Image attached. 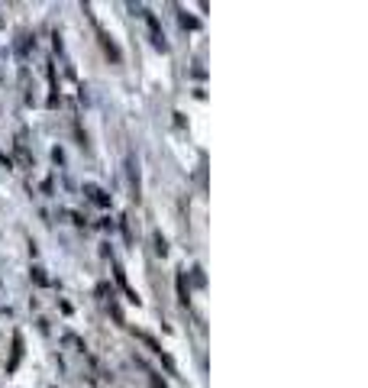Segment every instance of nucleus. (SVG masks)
<instances>
[{
    "label": "nucleus",
    "instance_id": "obj_1",
    "mask_svg": "<svg viewBox=\"0 0 368 388\" xmlns=\"http://www.w3.org/2000/svg\"><path fill=\"white\" fill-rule=\"evenodd\" d=\"M90 191V198L98 201V204H107V198H104V191H98V188H88Z\"/></svg>",
    "mask_w": 368,
    "mask_h": 388
}]
</instances>
